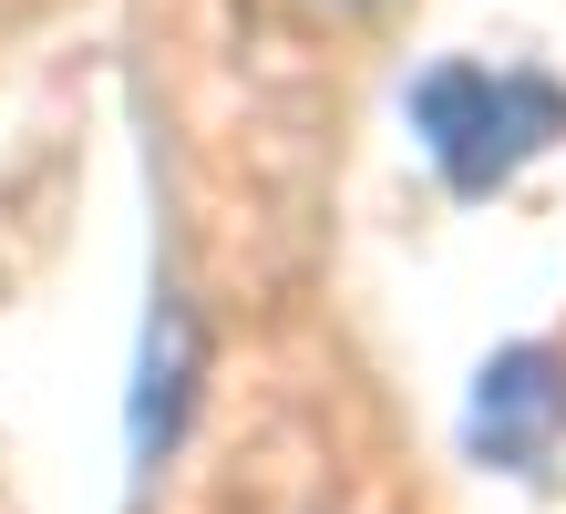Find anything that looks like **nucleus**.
Segmentation results:
<instances>
[{
	"mask_svg": "<svg viewBox=\"0 0 566 514\" xmlns=\"http://www.w3.org/2000/svg\"><path fill=\"white\" fill-rule=\"evenodd\" d=\"M340 11H350V0H340Z\"/></svg>",
	"mask_w": 566,
	"mask_h": 514,
	"instance_id": "nucleus-3",
	"label": "nucleus"
},
{
	"mask_svg": "<svg viewBox=\"0 0 566 514\" xmlns=\"http://www.w3.org/2000/svg\"><path fill=\"white\" fill-rule=\"evenodd\" d=\"M412 124H422L432 165H443V186L484 196V186L525 176V165L566 134V83H546V73H484V62H443V73L412 83Z\"/></svg>",
	"mask_w": 566,
	"mask_h": 514,
	"instance_id": "nucleus-1",
	"label": "nucleus"
},
{
	"mask_svg": "<svg viewBox=\"0 0 566 514\" xmlns=\"http://www.w3.org/2000/svg\"><path fill=\"white\" fill-rule=\"evenodd\" d=\"M566 432V360L556 350H505L474 391V442L494 463H546Z\"/></svg>",
	"mask_w": 566,
	"mask_h": 514,
	"instance_id": "nucleus-2",
	"label": "nucleus"
}]
</instances>
